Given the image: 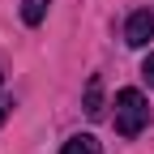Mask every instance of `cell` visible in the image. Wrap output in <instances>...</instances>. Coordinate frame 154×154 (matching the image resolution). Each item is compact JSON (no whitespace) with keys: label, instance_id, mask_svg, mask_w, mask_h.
<instances>
[{"label":"cell","instance_id":"6da1fadb","mask_svg":"<svg viewBox=\"0 0 154 154\" xmlns=\"http://www.w3.org/2000/svg\"><path fill=\"white\" fill-rule=\"evenodd\" d=\"M150 124V103L141 90H120L116 94V133L120 137H137Z\"/></svg>","mask_w":154,"mask_h":154},{"label":"cell","instance_id":"7a4b0ae2","mask_svg":"<svg viewBox=\"0 0 154 154\" xmlns=\"http://www.w3.org/2000/svg\"><path fill=\"white\" fill-rule=\"evenodd\" d=\"M150 38H154V13L150 9H137L128 17V26H124V43L128 47H146Z\"/></svg>","mask_w":154,"mask_h":154},{"label":"cell","instance_id":"3957f363","mask_svg":"<svg viewBox=\"0 0 154 154\" xmlns=\"http://www.w3.org/2000/svg\"><path fill=\"white\" fill-rule=\"evenodd\" d=\"M60 154H103V146L90 137V133H82V137H69L64 146H60Z\"/></svg>","mask_w":154,"mask_h":154},{"label":"cell","instance_id":"277c9868","mask_svg":"<svg viewBox=\"0 0 154 154\" xmlns=\"http://www.w3.org/2000/svg\"><path fill=\"white\" fill-rule=\"evenodd\" d=\"M47 5H51V0H22V22L26 26H38L47 17Z\"/></svg>","mask_w":154,"mask_h":154},{"label":"cell","instance_id":"5b68a950","mask_svg":"<svg viewBox=\"0 0 154 154\" xmlns=\"http://www.w3.org/2000/svg\"><path fill=\"white\" fill-rule=\"evenodd\" d=\"M86 116H103V94H99V77L86 86Z\"/></svg>","mask_w":154,"mask_h":154},{"label":"cell","instance_id":"8992f818","mask_svg":"<svg viewBox=\"0 0 154 154\" xmlns=\"http://www.w3.org/2000/svg\"><path fill=\"white\" fill-rule=\"evenodd\" d=\"M141 77H146V82H150V86H154V51L146 56V64H141Z\"/></svg>","mask_w":154,"mask_h":154},{"label":"cell","instance_id":"52a82bcc","mask_svg":"<svg viewBox=\"0 0 154 154\" xmlns=\"http://www.w3.org/2000/svg\"><path fill=\"white\" fill-rule=\"evenodd\" d=\"M5 116H9V103H5V99H0V124H5Z\"/></svg>","mask_w":154,"mask_h":154},{"label":"cell","instance_id":"ba28073f","mask_svg":"<svg viewBox=\"0 0 154 154\" xmlns=\"http://www.w3.org/2000/svg\"><path fill=\"white\" fill-rule=\"evenodd\" d=\"M0 82H5V77H0Z\"/></svg>","mask_w":154,"mask_h":154}]
</instances>
